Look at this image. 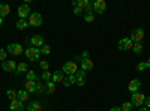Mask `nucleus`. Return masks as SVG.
<instances>
[{
    "label": "nucleus",
    "instance_id": "2eb2a0df",
    "mask_svg": "<svg viewBox=\"0 0 150 111\" xmlns=\"http://www.w3.org/2000/svg\"><path fill=\"white\" fill-rule=\"evenodd\" d=\"M62 83H63L65 87H69V86H72V84H77V77L75 75H66Z\"/></svg>",
    "mask_w": 150,
    "mask_h": 111
},
{
    "label": "nucleus",
    "instance_id": "b1692460",
    "mask_svg": "<svg viewBox=\"0 0 150 111\" xmlns=\"http://www.w3.org/2000/svg\"><path fill=\"white\" fill-rule=\"evenodd\" d=\"M29 69H27V63H24V62H21V63H18L17 65V71H15V74L18 75V74H23V72H27Z\"/></svg>",
    "mask_w": 150,
    "mask_h": 111
},
{
    "label": "nucleus",
    "instance_id": "bb28decb",
    "mask_svg": "<svg viewBox=\"0 0 150 111\" xmlns=\"http://www.w3.org/2000/svg\"><path fill=\"white\" fill-rule=\"evenodd\" d=\"M89 3H90L89 0H77V6H78V8H81L83 11H84L87 6H89ZM74 8H75V6H74Z\"/></svg>",
    "mask_w": 150,
    "mask_h": 111
},
{
    "label": "nucleus",
    "instance_id": "de8ad7c7",
    "mask_svg": "<svg viewBox=\"0 0 150 111\" xmlns=\"http://www.w3.org/2000/svg\"><path fill=\"white\" fill-rule=\"evenodd\" d=\"M74 111H81V110H74Z\"/></svg>",
    "mask_w": 150,
    "mask_h": 111
},
{
    "label": "nucleus",
    "instance_id": "37998d69",
    "mask_svg": "<svg viewBox=\"0 0 150 111\" xmlns=\"http://www.w3.org/2000/svg\"><path fill=\"white\" fill-rule=\"evenodd\" d=\"M110 111H122V108L120 107H112V108H110Z\"/></svg>",
    "mask_w": 150,
    "mask_h": 111
},
{
    "label": "nucleus",
    "instance_id": "ddd939ff",
    "mask_svg": "<svg viewBox=\"0 0 150 111\" xmlns=\"http://www.w3.org/2000/svg\"><path fill=\"white\" fill-rule=\"evenodd\" d=\"M140 87H141V81L140 80H132L129 84H128V89H129V92L131 93H137V92H138L140 90Z\"/></svg>",
    "mask_w": 150,
    "mask_h": 111
},
{
    "label": "nucleus",
    "instance_id": "412c9836",
    "mask_svg": "<svg viewBox=\"0 0 150 111\" xmlns=\"http://www.w3.org/2000/svg\"><path fill=\"white\" fill-rule=\"evenodd\" d=\"M36 92L41 93V95L47 93V84L42 83V81H36Z\"/></svg>",
    "mask_w": 150,
    "mask_h": 111
},
{
    "label": "nucleus",
    "instance_id": "9b49d317",
    "mask_svg": "<svg viewBox=\"0 0 150 111\" xmlns=\"http://www.w3.org/2000/svg\"><path fill=\"white\" fill-rule=\"evenodd\" d=\"M2 69L5 72H15L17 71V65L14 60H5L2 62Z\"/></svg>",
    "mask_w": 150,
    "mask_h": 111
},
{
    "label": "nucleus",
    "instance_id": "aec40b11",
    "mask_svg": "<svg viewBox=\"0 0 150 111\" xmlns=\"http://www.w3.org/2000/svg\"><path fill=\"white\" fill-rule=\"evenodd\" d=\"M17 99L21 101V102H26V101L29 99V92H26V90H20V92H17Z\"/></svg>",
    "mask_w": 150,
    "mask_h": 111
},
{
    "label": "nucleus",
    "instance_id": "39448f33",
    "mask_svg": "<svg viewBox=\"0 0 150 111\" xmlns=\"http://www.w3.org/2000/svg\"><path fill=\"white\" fill-rule=\"evenodd\" d=\"M107 9V3L105 0H95L93 2V14H99L102 15Z\"/></svg>",
    "mask_w": 150,
    "mask_h": 111
},
{
    "label": "nucleus",
    "instance_id": "f3484780",
    "mask_svg": "<svg viewBox=\"0 0 150 111\" xmlns=\"http://www.w3.org/2000/svg\"><path fill=\"white\" fill-rule=\"evenodd\" d=\"M9 12H11L9 5L0 3V18H5V17H8V15H9Z\"/></svg>",
    "mask_w": 150,
    "mask_h": 111
},
{
    "label": "nucleus",
    "instance_id": "a878e982",
    "mask_svg": "<svg viewBox=\"0 0 150 111\" xmlns=\"http://www.w3.org/2000/svg\"><path fill=\"white\" fill-rule=\"evenodd\" d=\"M84 20H86V23H93L95 21V14L93 12H84Z\"/></svg>",
    "mask_w": 150,
    "mask_h": 111
},
{
    "label": "nucleus",
    "instance_id": "473e14b6",
    "mask_svg": "<svg viewBox=\"0 0 150 111\" xmlns=\"http://www.w3.org/2000/svg\"><path fill=\"white\" fill-rule=\"evenodd\" d=\"M6 95H8V98H9L11 101L17 99V92H15V90H8V92H6Z\"/></svg>",
    "mask_w": 150,
    "mask_h": 111
},
{
    "label": "nucleus",
    "instance_id": "6ab92c4d",
    "mask_svg": "<svg viewBox=\"0 0 150 111\" xmlns=\"http://www.w3.org/2000/svg\"><path fill=\"white\" fill-rule=\"evenodd\" d=\"M15 27H17L18 30H26V29L29 27V21H27V20H18V21L15 23Z\"/></svg>",
    "mask_w": 150,
    "mask_h": 111
},
{
    "label": "nucleus",
    "instance_id": "a19ab883",
    "mask_svg": "<svg viewBox=\"0 0 150 111\" xmlns=\"http://www.w3.org/2000/svg\"><path fill=\"white\" fill-rule=\"evenodd\" d=\"M84 84H86V80H77V86H80V87H83Z\"/></svg>",
    "mask_w": 150,
    "mask_h": 111
},
{
    "label": "nucleus",
    "instance_id": "9d476101",
    "mask_svg": "<svg viewBox=\"0 0 150 111\" xmlns=\"http://www.w3.org/2000/svg\"><path fill=\"white\" fill-rule=\"evenodd\" d=\"M132 45H134V42L131 41V38H123V39H120L119 41V50L120 51H128V50H132Z\"/></svg>",
    "mask_w": 150,
    "mask_h": 111
},
{
    "label": "nucleus",
    "instance_id": "f8f14e48",
    "mask_svg": "<svg viewBox=\"0 0 150 111\" xmlns=\"http://www.w3.org/2000/svg\"><path fill=\"white\" fill-rule=\"evenodd\" d=\"M9 110H11V111H26V108H24L23 102H21V101H18V99H14V101H11Z\"/></svg>",
    "mask_w": 150,
    "mask_h": 111
},
{
    "label": "nucleus",
    "instance_id": "c756f323",
    "mask_svg": "<svg viewBox=\"0 0 150 111\" xmlns=\"http://www.w3.org/2000/svg\"><path fill=\"white\" fill-rule=\"evenodd\" d=\"M41 54H45V56H50V54H51V47H50V45H44L42 48H41Z\"/></svg>",
    "mask_w": 150,
    "mask_h": 111
},
{
    "label": "nucleus",
    "instance_id": "6e6552de",
    "mask_svg": "<svg viewBox=\"0 0 150 111\" xmlns=\"http://www.w3.org/2000/svg\"><path fill=\"white\" fill-rule=\"evenodd\" d=\"M30 44H32V47H35V48H41L45 45V39H44V36H41V35H33L32 38H30Z\"/></svg>",
    "mask_w": 150,
    "mask_h": 111
},
{
    "label": "nucleus",
    "instance_id": "a18cd8bd",
    "mask_svg": "<svg viewBox=\"0 0 150 111\" xmlns=\"http://www.w3.org/2000/svg\"><path fill=\"white\" fill-rule=\"evenodd\" d=\"M146 63H147V68H149V69H150V59H149V60H147V62H146Z\"/></svg>",
    "mask_w": 150,
    "mask_h": 111
},
{
    "label": "nucleus",
    "instance_id": "1a4fd4ad",
    "mask_svg": "<svg viewBox=\"0 0 150 111\" xmlns=\"http://www.w3.org/2000/svg\"><path fill=\"white\" fill-rule=\"evenodd\" d=\"M30 14H32V11H30L27 3L18 6V17H20V20H27V17H30Z\"/></svg>",
    "mask_w": 150,
    "mask_h": 111
},
{
    "label": "nucleus",
    "instance_id": "58836bf2",
    "mask_svg": "<svg viewBox=\"0 0 150 111\" xmlns=\"http://www.w3.org/2000/svg\"><path fill=\"white\" fill-rule=\"evenodd\" d=\"M144 107H147V108L150 110V96H147V98H146V101H144Z\"/></svg>",
    "mask_w": 150,
    "mask_h": 111
},
{
    "label": "nucleus",
    "instance_id": "2f4dec72",
    "mask_svg": "<svg viewBox=\"0 0 150 111\" xmlns=\"http://www.w3.org/2000/svg\"><path fill=\"white\" fill-rule=\"evenodd\" d=\"M51 77H53V72H50V71H45V72L42 74V80H44L45 83L51 80Z\"/></svg>",
    "mask_w": 150,
    "mask_h": 111
},
{
    "label": "nucleus",
    "instance_id": "e433bc0d",
    "mask_svg": "<svg viewBox=\"0 0 150 111\" xmlns=\"http://www.w3.org/2000/svg\"><path fill=\"white\" fill-rule=\"evenodd\" d=\"M83 12H84V11H83L81 8H78V6H75V8H74V14H75V15H81Z\"/></svg>",
    "mask_w": 150,
    "mask_h": 111
},
{
    "label": "nucleus",
    "instance_id": "f03ea898",
    "mask_svg": "<svg viewBox=\"0 0 150 111\" xmlns=\"http://www.w3.org/2000/svg\"><path fill=\"white\" fill-rule=\"evenodd\" d=\"M144 101H146V95L137 92V93H132L131 96V104L134 107H143L144 105Z\"/></svg>",
    "mask_w": 150,
    "mask_h": 111
},
{
    "label": "nucleus",
    "instance_id": "4be33fe9",
    "mask_svg": "<svg viewBox=\"0 0 150 111\" xmlns=\"http://www.w3.org/2000/svg\"><path fill=\"white\" fill-rule=\"evenodd\" d=\"M26 92H29V93H33V92H36V81H26Z\"/></svg>",
    "mask_w": 150,
    "mask_h": 111
},
{
    "label": "nucleus",
    "instance_id": "4468645a",
    "mask_svg": "<svg viewBox=\"0 0 150 111\" xmlns=\"http://www.w3.org/2000/svg\"><path fill=\"white\" fill-rule=\"evenodd\" d=\"M93 66H95V65H93V60H90V59H84V60L81 62V69L86 71V72L92 71Z\"/></svg>",
    "mask_w": 150,
    "mask_h": 111
},
{
    "label": "nucleus",
    "instance_id": "a211bd4d",
    "mask_svg": "<svg viewBox=\"0 0 150 111\" xmlns=\"http://www.w3.org/2000/svg\"><path fill=\"white\" fill-rule=\"evenodd\" d=\"M41 110H42V107H41V104L38 101H32L27 105V111H41Z\"/></svg>",
    "mask_w": 150,
    "mask_h": 111
},
{
    "label": "nucleus",
    "instance_id": "49530a36",
    "mask_svg": "<svg viewBox=\"0 0 150 111\" xmlns=\"http://www.w3.org/2000/svg\"><path fill=\"white\" fill-rule=\"evenodd\" d=\"M2 24H3V18H0V27H2Z\"/></svg>",
    "mask_w": 150,
    "mask_h": 111
},
{
    "label": "nucleus",
    "instance_id": "7c9ffc66",
    "mask_svg": "<svg viewBox=\"0 0 150 111\" xmlns=\"http://www.w3.org/2000/svg\"><path fill=\"white\" fill-rule=\"evenodd\" d=\"M120 108H122V111H132L134 105H132L131 102H123V105H122Z\"/></svg>",
    "mask_w": 150,
    "mask_h": 111
},
{
    "label": "nucleus",
    "instance_id": "cd10ccee",
    "mask_svg": "<svg viewBox=\"0 0 150 111\" xmlns=\"http://www.w3.org/2000/svg\"><path fill=\"white\" fill-rule=\"evenodd\" d=\"M75 77H77V80H86L87 72H86V71H83V69H78V71H77V74H75Z\"/></svg>",
    "mask_w": 150,
    "mask_h": 111
},
{
    "label": "nucleus",
    "instance_id": "0eeeda50",
    "mask_svg": "<svg viewBox=\"0 0 150 111\" xmlns=\"http://www.w3.org/2000/svg\"><path fill=\"white\" fill-rule=\"evenodd\" d=\"M8 53L12 56H21L24 53V48L21 44H9L8 45Z\"/></svg>",
    "mask_w": 150,
    "mask_h": 111
},
{
    "label": "nucleus",
    "instance_id": "f257e3e1",
    "mask_svg": "<svg viewBox=\"0 0 150 111\" xmlns=\"http://www.w3.org/2000/svg\"><path fill=\"white\" fill-rule=\"evenodd\" d=\"M24 54H26V57L32 62H36V60H39L41 57V50L39 48H35V47H30L27 48V50H24Z\"/></svg>",
    "mask_w": 150,
    "mask_h": 111
},
{
    "label": "nucleus",
    "instance_id": "393cba45",
    "mask_svg": "<svg viewBox=\"0 0 150 111\" xmlns=\"http://www.w3.org/2000/svg\"><path fill=\"white\" fill-rule=\"evenodd\" d=\"M45 84H47V93L53 95V93L56 92V83H53L51 80H50V81H47Z\"/></svg>",
    "mask_w": 150,
    "mask_h": 111
},
{
    "label": "nucleus",
    "instance_id": "4c0bfd02",
    "mask_svg": "<svg viewBox=\"0 0 150 111\" xmlns=\"http://www.w3.org/2000/svg\"><path fill=\"white\" fill-rule=\"evenodd\" d=\"M84 12H93V3H92V2L89 3V6L84 9Z\"/></svg>",
    "mask_w": 150,
    "mask_h": 111
},
{
    "label": "nucleus",
    "instance_id": "c85d7f7f",
    "mask_svg": "<svg viewBox=\"0 0 150 111\" xmlns=\"http://www.w3.org/2000/svg\"><path fill=\"white\" fill-rule=\"evenodd\" d=\"M26 74H27V80L29 81H36L38 80V75H36L35 71H27Z\"/></svg>",
    "mask_w": 150,
    "mask_h": 111
},
{
    "label": "nucleus",
    "instance_id": "7ed1b4c3",
    "mask_svg": "<svg viewBox=\"0 0 150 111\" xmlns=\"http://www.w3.org/2000/svg\"><path fill=\"white\" fill-rule=\"evenodd\" d=\"M144 36H146L144 30H143L141 27H137V29H134V30L131 32V41H132V42H143Z\"/></svg>",
    "mask_w": 150,
    "mask_h": 111
},
{
    "label": "nucleus",
    "instance_id": "dca6fc26",
    "mask_svg": "<svg viewBox=\"0 0 150 111\" xmlns=\"http://www.w3.org/2000/svg\"><path fill=\"white\" fill-rule=\"evenodd\" d=\"M63 71H54L53 72V77H51V81L53 83H62L63 81Z\"/></svg>",
    "mask_w": 150,
    "mask_h": 111
},
{
    "label": "nucleus",
    "instance_id": "20e7f679",
    "mask_svg": "<svg viewBox=\"0 0 150 111\" xmlns=\"http://www.w3.org/2000/svg\"><path fill=\"white\" fill-rule=\"evenodd\" d=\"M42 24V15L39 12H32L30 17H29V26H33V27H39Z\"/></svg>",
    "mask_w": 150,
    "mask_h": 111
},
{
    "label": "nucleus",
    "instance_id": "79ce46f5",
    "mask_svg": "<svg viewBox=\"0 0 150 111\" xmlns=\"http://www.w3.org/2000/svg\"><path fill=\"white\" fill-rule=\"evenodd\" d=\"M74 60H75V63H78V62H83V57H81V56H75Z\"/></svg>",
    "mask_w": 150,
    "mask_h": 111
},
{
    "label": "nucleus",
    "instance_id": "72a5a7b5",
    "mask_svg": "<svg viewBox=\"0 0 150 111\" xmlns=\"http://www.w3.org/2000/svg\"><path fill=\"white\" fill-rule=\"evenodd\" d=\"M137 69H138V71H146L147 69V63H146V62H141V63L137 65Z\"/></svg>",
    "mask_w": 150,
    "mask_h": 111
},
{
    "label": "nucleus",
    "instance_id": "f704fd0d",
    "mask_svg": "<svg viewBox=\"0 0 150 111\" xmlns=\"http://www.w3.org/2000/svg\"><path fill=\"white\" fill-rule=\"evenodd\" d=\"M6 56H8V51H5L3 48H0V60L5 62L6 60Z\"/></svg>",
    "mask_w": 150,
    "mask_h": 111
},
{
    "label": "nucleus",
    "instance_id": "5701e85b",
    "mask_svg": "<svg viewBox=\"0 0 150 111\" xmlns=\"http://www.w3.org/2000/svg\"><path fill=\"white\" fill-rule=\"evenodd\" d=\"M132 51H134L135 54H141V53H143V42H134Z\"/></svg>",
    "mask_w": 150,
    "mask_h": 111
},
{
    "label": "nucleus",
    "instance_id": "c9c22d12",
    "mask_svg": "<svg viewBox=\"0 0 150 111\" xmlns=\"http://www.w3.org/2000/svg\"><path fill=\"white\" fill-rule=\"evenodd\" d=\"M39 66H41L44 71H48V68H50V63H48V62H45V60H42L41 63H39Z\"/></svg>",
    "mask_w": 150,
    "mask_h": 111
},
{
    "label": "nucleus",
    "instance_id": "c03bdc74",
    "mask_svg": "<svg viewBox=\"0 0 150 111\" xmlns=\"http://www.w3.org/2000/svg\"><path fill=\"white\" fill-rule=\"evenodd\" d=\"M140 111H150L147 107H143V108H140Z\"/></svg>",
    "mask_w": 150,
    "mask_h": 111
},
{
    "label": "nucleus",
    "instance_id": "ea45409f",
    "mask_svg": "<svg viewBox=\"0 0 150 111\" xmlns=\"http://www.w3.org/2000/svg\"><path fill=\"white\" fill-rule=\"evenodd\" d=\"M81 57H83V60H84V59H90V54H89V51H83Z\"/></svg>",
    "mask_w": 150,
    "mask_h": 111
},
{
    "label": "nucleus",
    "instance_id": "423d86ee",
    "mask_svg": "<svg viewBox=\"0 0 150 111\" xmlns=\"http://www.w3.org/2000/svg\"><path fill=\"white\" fill-rule=\"evenodd\" d=\"M77 71H78V65L75 63V62H66L63 65V72L66 75H75Z\"/></svg>",
    "mask_w": 150,
    "mask_h": 111
}]
</instances>
